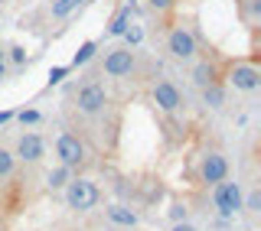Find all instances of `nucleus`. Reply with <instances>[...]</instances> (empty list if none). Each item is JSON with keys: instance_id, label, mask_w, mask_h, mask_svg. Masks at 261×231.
<instances>
[{"instance_id": "f257e3e1", "label": "nucleus", "mask_w": 261, "mask_h": 231, "mask_svg": "<svg viewBox=\"0 0 261 231\" xmlns=\"http://www.w3.org/2000/svg\"><path fill=\"white\" fill-rule=\"evenodd\" d=\"M108 104H111V95L101 81L88 78L75 88V108H79L82 118H101V114L108 111Z\"/></svg>"}, {"instance_id": "f03ea898", "label": "nucleus", "mask_w": 261, "mask_h": 231, "mask_svg": "<svg viewBox=\"0 0 261 231\" xmlns=\"http://www.w3.org/2000/svg\"><path fill=\"white\" fill-rule=\"evenodd\" d=\"M167 52H170V59H176V62H193L196 55H199V39H196L193 26L173 23V26L167 30Z\"/></svg>"}, {"instance_id": "7ed1b4c3", "label": "nucleus", "mask_w": 261, "mask_h": 231, "mask_svg": "<svg viewBox=\"0 0 261 231\" xmlns=\"http://www.w3.org/2000/svg\"><path fill=\"white\" fill-rule=\"evenodd\" d=\"M62 192H65V202H69L72 212H92L95 205L101 202V189L85 176H72Z\"/></svg>"}, {"instance_id": "20e7f679", "label": "nucleus", "mask_w": 261, "mask_h": 231, "mask_svg": "<svg viewBox=\"0 0 261 231\" xmlns=\"http://www.w3.org/2000/svg\"><path fill=\"white\" fill-rule=\"evenodd\" d=\"M56 156H59L62 166H69L72 172H75V169H82L88 163V147H85V140H82L79 134L62 130V134L56 137Z\"/></svg>"}, {"instance_id": "39448f33", "label": "nucleus", "mask_w": 261, "mask_h": 231, "mask_svg": "<svg viewBox=\"0 0 261 231\" xmlns=\"http://www.w3.org/2000/svg\"><path fill=\"white\" fill-rule=\"evenodd\" d=\"M222 85L235 88V92L251 95V92H258V88H261V69H258L255 62H232L222 72Z\"/></svg>"}, {"instance_id": "423d86ee", "label": "nucleus", "mask_w": 261, "mask_h": 231, "mask_svg": "<svg viewBox=\"0 0 261 231\" xmlns=\"http://www.w3.org/2000/svg\"><path fill=\"white\" fill-rule=\"evenodd\" d=\"M101 72L108 78H130L137 72V49H127V46L108 49L101 59Z\"/></svg>"}, {"instance_id": "0eeeda50", "label": "nucleus", "mask_w": 261, "mask_h": 231, "mask_svg": "<svg viewBox=\"0 0 261 231\" xmlns=\"http://www.w3.org/2000/svg\"><path fill=\"white\" fill-rule=\"evenodd\" d=\"M242 183H232V179H222V183L212 186V205H216V212L222 218H235L242 212Z\"/></svg>"}, {"instance_id": "6e6552de", "label": "nucleus", "mask_w": 261, "mask_h": 231, "mask_svg": "<svg viewBox=\"0 0 261 231\" xmlns=\"http://www.w3.org/2000/svg\"><path fill=\"white\" fill-rule=\"evenodd\" d=\"M150 98H153V104H157L163 114H179L183 104H186L183 92H179L170 78H157V81H153V85H150Z\"/></svg>"}, {"instance_id": "1a4fd4ad", "label": "nucleus", "mask_w": 261, "mask_h": 231, "mask_svg": "<svg viewBox=\"0 0 261 231\" xmlns=\"http://www.w3.org/2000/svg\"><path fill=\"white\" fill-rule=\"evenodd\" d=\"M228 179V156L222 150H206L199 160V183L202 186H216Z\"/></svg>"}, {"instance_id": "9d476101", "label": "nucleus", "mask_w": 261, "mask_h": 231, "mask_svg": "<svg viewBox=\"0 0 261 231\" xmlns=\"http://www.w3.org/2000/svg\"><path fill=\"white\" fill-rule=\"evenodd\" d=\"M13 156L20 163H39L46 156V140L36 134V130H27V134H20L16 137V150Z\"/></svg>"}, {"instance_id": "9b49d317", "label": "nucleus", "mask_w": 261, "mask_h": 231, "mask_svg": "<svg viewBox=\"0 0 261 231\" xmlns=\"http://www.w3.org/2000/svg\"><path fill=\"white\" fill-rule=\"evenodd\" d=\"M134 13H137V0H127L124 7H121L118 13L111 16V23H108V30H105V36L108 39H118L121 33H124L130 26V20H134Z\"/></svg>"}, {"instance_id": "f8f14e48", "label": "nucleus", "mask_w": 261, "mask_h": 231, "mask_svg": "<svg viewBox=\"0 0 261 231\" xmlns=\"http://www.w3.org/2000/svg\"><path fill=\"white\" fill-rule=\"evenodd\" d=\"M105 215H108L111 225H118V228H134L137 225V212L134 209H127V205H121V202H114L105 209Z\"/></svg>"}, {"instance_id": "ddd939ff", "label": "nucleus", "mask_w": 261, "mask_h": 231, "mask_svg": "<svg viewBox=\"0 0 261 231\" xmlns=\"http://www.w3.org/2000/svg\"><path fill=\"white\" fill-rule=\"evenodd\" d=\"M193 81L196 85H212V81H222V72H219V65L216 62H209V59H202L199 65L193 69Z\"/></svg>"}, {"instance_id": "4468645a", "label": "nucleus", "mask_w": 261, "mask_h": 231, "mask_svg": "<svg viewBox=\"0 0 261 231\" xmlns=\"http://www.w3.org/2000/svg\"><path fill=\"white\" fill-rule=\"evenodd\" d=\"M199 92H202V101H206V108H212V111H219V108L225 104V85H222V81L202 85Z\"/></svg>"}, {"instance_id": "2eb2a0df", "label": "nucleus", "mask_w": 261, "mask_h": 231, "mask_svg": "<svg viewBox=\"0 0 261 231\" xmlns=\"http://www.w3.org/2000/svg\"><path fill=\"white\" fill-rule=\"evenodd\" d=\"M85 0H49V20H65L79 10Z\"/></svg>"}, {"instance_id": "dca6fc26", "label": "nucleus", "mask_w": 261, "mask_h": 231, "mask_svg": "<svg viewBox=\"0 0 261 231\" xmlns=\"http://www.w3.org/2000/svg\"><path fill=\"white\" fill-rule=\"evenodd\" d=\"M69 179H72V169L59 163L56 169H49V172H46V189H49V192H59V189L69 186Z\"/></svg>"}, {"instance_id": "f3484780", "label": "nucleus", "mask_w": 261, "mask_h": 231, "mask_svg": "<svg viewBox=\"0 0 261 231\" xmlns=\"http://www.w3.org/2000/svg\"><path fill=\"white\" fill-rule=\"evenodd\" d=\"M95 52H98V39H88V43H82V46H79V52L72 55V65H69V69H79V65L92 62V59H95Z\"/></svg>"}, {"instance_id": "a211bd4d", "label": "nucleus", "mask_w": 261, "mask_h": 231, "mask_svg": "<svg viewBox=\"0 0 261 231\" xmlns=\"http://www.w3.org/2000/svg\"><path fill=\"white\" fill-rule=\"evenodd\" d=\"M13 172H16V156L7 150V147H0V183H4V179H13Z\"/></svg>"}, {"instance_id": "6ab92c4d", "label": "nucleus", "mask_w": 261, "mask_h": 231, "mask_svg": "<svg viewBox=\"0 0 261 231\" xmlns=\"http://www.w3.org/2000/svg\"><path fill=\"white\" fill-rule=\"evenodd\" d=\"M121 36H124V46H127V49H137V46L144 43V26L130 20V26H127L124 33H121Z\"/></svg>"}, {"instance_id": "aec40b11", "label": "nucleus", "mask_w": 261, "mask_h": 231, "mask_svg": "<svg viewBox=\"0 0 261 231\" xmlns=\"http://www.w3.org/2000/svg\"><path fill=\"white\" fill-rule=\"evenodd\" d=\"M13 118L20 121L23 127H39V124H43V111H36V108H23V111H16Z\"/></svg>"}, {"instance_id": "412c9836", "label": "nucleus", "mask_w": 261, "mask_h": 231, "mask_svg": "<svg viewBox=\"0 0 261 231\" xmlns=\"http://www.w3.org/2000/svg\"><path fill=\"white\" fill-rule=\"evenodd\" d=\"M4 55H10V62L16 65V69H20V65H27V49H23V46H10Z\"/></svg>"}, {"instance_id": "4be33fe9", "label": "nucleus", "mask_w": 261, "mask_h": 231, "mask_svg": "<svg viewBox=\"0 0 261 231\" xmlns=\"http://www.w3.org/2000/svg\"><path fill=\"white\" fill-rule=\"evenodd\" d=\"M65 75H69V65H53V69H49V88L65 81Z\"/></svg>"}, {"instance_id": "5701e85b", "label": "nucleus", "mask_w": 261, "mask_h": 231, "mask_svg": "<svg viewBox=\"0 0 261 231\" xmlns=\"http://www.w3.org/2000/svg\"><path fill=\"white\" fill-rule=\"evenodd\" d=\"M261 209V192H248V199H242V212H258Z\"/></svg>"}, {"instance_id": "b1692460", "label": "nucleus", "mask_w": 261, "mask_h": 231, "mask_svg": "<svg viewBox=\"0 0 261 231\" xmlns=\"http://www.w3.org/2000/svg\"><path fill=\"white\" fill-rule=\"evenodd\" d=\"M147 7H150L153 13H170L176 7V0H147Z\"/></svg>"}, {"instance_id": "393cba45", "label": "nucleus", "mask_w": 261, "mask_h": 231, "mask_svg": "<svg viewBox=\"0 0 261 231\" xmlns=\"http://www.w3.org/2000/svg\"><path fill=\"white\" fill-rule=\"evenodd\" d=\"M170 221H190V209H186V205H173V209H170Z\"/></svg>"}, {"instance_id": "a878e982", "label": "nucleus", "mask_w": 261, "mask_h": 231, "mask_svg": "<svg viewBox=\"0 0 261 231\" xmlns=\"http://www.w3.org/2000/svg\"><path fill=\"white\" fill-rule=\"evenodd\" d=\"M170 231H199V228H196V225H190V221H176V225L170 228Z\"/></svg>"}, {"instance_id": "bb28decb", "label": "nucleus", "mask_w": 261, "mask_h": 231, "mask_svg": "<svg viewBox=\"0 0 261 231\" xmlns=\"http://www.w3.org/2000/svg\"><path fill=\"white\" fill-rule=\"evenodd\" d=\"M13 114H16V111H10V108H7V111H0V127H4V124H10V121H13Z\"/></svg>"}, {"instance_id": "cd10ccee", "label": "nucleus", "mask_w": 261, "mask_h": 231, "mask_svg": "<svg viewBox=\"0 0 261 231\" xmlns=\"http://www.w3.org/2000/svg\"><path fill=\"white\" fill-rule=\"evenodd\" d=\"M0 78H7V62L0 59Z\"/></svg>"}, {"instance_id": "c85d7f7f", "label": "nucleus", "mask_w": 261, "mask_h": 231, "mask_svg": "<svg viewBox=\"0 0 261 231\" xmlns=\"http://www.w3.org/2000/svg\"><path fill=\"white\" fill-rule=\"evenodd\" d=\"M0 59H4V49H0Z\"/></svg>"}]
</instances>
